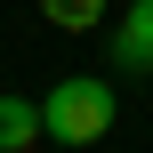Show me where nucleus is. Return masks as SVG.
<instances>
[{
  "mask_svg": "<svg viewBox=\"0 0 153 153\" xmlns=\"http://www.w3.org/2000/svg\"><path fill=\"white\" fill-rule=\"evenodd\" d=\"M40 137H48V145H105V137H113V81L65 73V81L40 97Z\"/></svg>",
  "mask_w": 153,
  "mask_h": 153,
  "instance_id": "obj_1",
  "label": "nucleus"
},
{
  "mask_svg": "<svg viewBox=\"0 0 153 153\" xmlns=\"http://www.w3.org/2000/svg\"><path fill=\"white\" fill-rule=\"evenodd\" d=\"M113 73H153V0H129L113 24Z\"/></svg>",
  "mask_w": 153,
  "mask_h": 153,
  "instance_id": "obj_2",
  "label": "nucleus"
},
{
  "mask_svg": "<svg viewBox=\"0 0 153 153\" xmlns=\"http://www.w3.org/2000/svg\"><path fill=\"white\" fill-rule=\"evenodd\" d=\"M40 145V105L32 97H0V153H24Z\"/></svg>",
  "mask_w": 153,
  "mask_h": 153,
  "instance_id": "obj_3",
  "label": "nucleus"
},
{
  "mask_svg": "<svg viewBox=\"0 0 153 153\" xmlns=\"http://www.w3.org/2000/svg\"><path fill=\"white\" fill-rule=\"evenodd\" d=\"M40 8H48V24H56V32H89L105 0H40Z\"/></svg>",
  "mask_w": 153,
  "mask_h": 153,
  "instance_id": "obj_4",
  "label": "nucleus"
}]
</instances>
